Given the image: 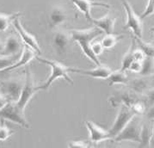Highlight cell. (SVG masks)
I'll return each mask as SVG.
<instances>
[{
  "label": "cell",
  "mask_w": 154,
  "mask_h": 148,
  "mask_svg": "<svg viewBox=\"0 0 154 148\" xmlns=\"http://www.w3.org/2000/svg\"><path fill=\"white\" fill-rule=\"evenodd\" d=\"M70 31L72 33V40L79 43L84 54L96 66H100L101 62L98 60V57L95 55V54L93 53L91 48V44H92L91 42L103 33V30H101L99 28L95 26L90 29H71Z\"/></svg>",
  "instance_id": "cell-1"
},
{
  "label": "cell",
  "mask_w": 154,
  "mask_h": 148,
  "mask_svg": "<svg viewBox=\"0 0 154 148\" xmlns=\"http://www.w3.org/2000/svg\"><path fill=\"white\" fill-rule=\"evenodd\" d=\"M36 59L42 63H44L46 65H48L51 68V74H50L49 78L47 79V81L44 83L42 85L38 86V90H48L55 80L58 79H64L65 80H66L70 84H73V81L72 79V78L69 76L70 73V67H68L66 66H65L64 64H62L60 62L55 61V60H51L48 59H44L42 57L37 56Z\"/></svg>",
  "instance_id": "cell-2"
},
{
  "label": "cell",
  "mask_w": 154,
  "mask_h": 148,
  "mask_svg": "<svg viewBox=\"0 0 154 148\" xmlns=\"http://www.w3.org/2000/svg\"><path fill=\"white\" fill-rule=\"evenodd\" d=\"M142 123L143 121L140 117V116L135 115L128 123V125L124 128V129L113 140L117 143L124 141L140 143Z\"/></svg>",
  "instance_id": "cell-3"
},
{
  "label": "cell",
  "mask_w": 154,
  "mask_h": 148,
  "mask_svg": "<svg viewBox=\"0 0 154 148\" xmlns=\"http://www.w3.org/2000/svg\"><path fill=\"white\" fill-rule=\"evenodd\" d=\"M0 118L18 124L25 128H29V124L24 116V110L19 108L17 102H8L6 105L0 109Z\"/></svg>",
  "instance_id": "cell-4"
},
{
  "label": "cell",
  "mask_w": 154,
  "mask_h": 148,
  "mask_svg": "<svg viewBox=\"0 0 154 148\" xmlns=\"http://www.w3.org/2000/svg\"><path fill=\"white\" fill-rule=\"evenodd\" d=\"M24 78L12 77L0 81V91L10 101L17 102L24 85Z\"/></svg>",
  "instance_id": "cell-5"
},
{
  "label": "cell",
  "mask_w": 154,
  "mask_h": 148,
  "mask_svg": "<svg viewBox=\"0 0 154 148\" xmlns=\"http://www.w3.org/2000/svg\"><path fill=\"white\" fill-rule=\"evenodd\" d=\"M124 10L127 15V21L124 26V29H131L134 35L142 38L143 36V23L141 17L138 16L134 11L132 5L128 0H122Z\"/></svg>",
  "instance_id": "cell-6"
},
{
  "label": "cell",
  "mask_w": 154,
  "mask_h": 148,
  "mask_svg": "<svg viewBox=\"0 0 154 148\" xmlns=\"http://www.w3.org/2000/svg\"><path fill=\"white\" fill-rule=\"evenodd\" d=\"M135 115V113L128 106L124 104L119 106V110L116 120L110 129H109L112 140H114L124 129V128L128 125V123Z\"/></svg>",
  "instance_id": "cell-7"
},
{
  "label": "cell",
  "mask_w": 154,
  "mask_h": 148,
  "mask_svg": "<svg viewBox=\"0 0 154 148\" xmlns=\"http://www.w3.org/2000/svg\"><path fill=\"white\" fill-rule=\"evenodd\" d=\"M24 79V85H23V91L21 93L20 98L17 102V104L18 105L19 108L23 110H25L26 106L29 103L32 97L35 96V94L39 91L38 86H36L35 80L33 79L31 70L29 67L25 71Z\"/></svg>",
  "instance_id": "cell-8"
},
{
  "label": "cell",
  "mask_w": 154,
  "mask_h": 148,
  "mask_svg": "<svg viewBox=\"0 0 154 148\" xmlns=\"http://www.w3.org/2000/svg\"><path fill=\"white\" fill-rule=\"evenodd\" d=\"M140 99V95L134 92L132 90L121 89L113 93L109 101L113 107H118L120 105L124 104L131 108V106Z\"/></svg>",
  "instance_id": "cell-9"
},
{
  "label": "cell",
  "mask_w": 154,
  "mask_h": 148,
  "mask_svg": "<svg viewBox=\"0 0 154 148\" xmlns=\"http://www.w3.org/2000/svg\"><path fill=\"white\" fill-rule=\"evenodd\" d=\"M72 41L71 31L58 29L53 36V46L59 55H64L67 53Z\"/></svg>",
  "instance_id": "cell-10"
},
{
  "label": "cell",
  "mask_w": 154,
  "mask_h": 148,
  "mask_svg": "<svg viewBox=\"0 0 154 148\" xmlns=\"http://www.w3.org/2000/svg\"><path fill=\"white\" fill-rule=\"evenodd\" d=\"M85 125H86L87 129L89 131L90 140L92 143L98 144L101 142L112 140L109 131L99 126L98 124L95 123L92 121H86Z\"/></svg>",
  "instance_id": "cell-11"
},
{
  "label": "cell",
  "mask_w": 154,
  "mask_h": 148,
  "mask_svg": "<svg viewBox=\"0 0 154 148\" xmlns=\"http://www.w3.org/2000/svg\"><path fill=\"white\" fill-rule=\"evenodd\" d=\"M70 72L71 73H78L81 75H85L91 77L93 79H108V78L112 73V70L108 66L105 65H100L97 66V67L91 69V70H85V69H80V68L70 67Z\"/></svg>",
  "instance_id": "cell-12"
},
{
  "label": "cell",
  "mask_w": 154,
  "mask_h": 148,
  "mask_svg": "<svg viewBox=\"0 0 154 148\" xmlns=\"http://www.w3.org/2000/svg\"><path fill=\"white\" fill-rule=\"evenodd\" d=\"M19 18H20V17L16 18L14 20V22H13V25H14L15 29H17V33L19 34L20 37H21L22 40L24 42V43L26 44V45H28L29 47H30L32 49L36 51L37 53L40 54L42 53V50H41V48H40L39 43H38V42H37L36 38L25 29L23 27L22 23H21V21H20V19Z\"/></svg>",
  "instance_id": "cell-13"
},
{
  "label": "cell",
  "mask_w": 154,
  "mask_h": 148,
  "mask_svg": "<svg viewBox=\"0 0 154 148\" xmlns=\"http://www.w3.org/2000/svg\"><path fill=\"white\" fill-rule=\"evenodd\" d=\"M68 18L66 9L61 5H55L50 11L48 15V25L50 29H57L62 25Z\"/></svg>",
  "instance_id": "cell-14"
},
{
  "label": "cell",
  "mask_w": 154,
  "mask_h": 148,
  "mask_svg": "<svg viewBox=\"0 0 154 148\" xmlns=\"http://www.w3.org/2000/svg\"><path fill=\"white\" fill-rule=\"evenodd\" d=\"M75 6L77 7L79 11L85 15L88 21L92 22V17H91V8L92 7H105L107 9H109L110 6L104 3H100V2H95L92 0H71Z\"/></svg>",
  "instance_id": "cell-15"
},
{
  "label": "cell",
  "mask_w": 154,
  "mask_h": 148,
  "mask_svg": "<svg viewBox=\"0 0 154 148\" xmlns=\"http://www.w3.org/2000/svg\"><path fill=\"white\" fill-rule=\"evenodd\" d=\"M37 54H39L36 51H35L34 49H32L30 47H29L28 45L25 44L23 46V48L22 51V54L20 56V58L18 59V60L16 62L14 65H12L11 66L5 69L4 71L0 72H10V71H13L17 68L21 67V66H24L25 65L29 64V62L34 60L35 58H36Z\"/></svg>",
  "instance_id": "cell-16"
},
{
  "label": "cell",
  "mask_w": 154,
  "mask_h": 148,
  "mask_svg": "<svg viewBox=\"0 0 154 148\" xmlns=\"http://www.w3.org/2000/svg\"><path fill=\"white\" fill-rule=\"evenodd\" d=\"M146 77L141 76L140 78H136L132 80L128 81V85L130 90H132L136 94L141 96V95H145L148 90H150L152 87V81L147 80L146 79Z\"/></svg>",
  "instance_id": "cell-17"
},
{
  "label": "cell",
  "mask_w": 154,
  "mask_h": 148,
  "mask_svg": "<svg viewBox=\"0 0 154 148\" xmlns=\"http://www.w3.org/2000/svg\"><path fill=\"white\" fill-rule=\"evenodd\" d=\"M116 18L111 14H106L105 16L97 19H92L93 24L99 28L105 34L115 33V24Z\"/></svg>",
  "instance_id": "cell-18"
},
{
  "label": "cell",
  "mask_w": 154,
  "mask_h": 148,
  "mask_svg": "<svg viewBox=\"0 0 154 148\" xmlns=\"http://www.w3.org/2000/svg\"><path fill=\"white\" fill-rule=\"evenodd\" d=\"M5 45V49L2 52L3 54L6 55H15L22 54L23 46L19 40V38L15 35H11L7 37Z\"/></svg>",
  "instance_id": "cell-19"
},
{
  "label": "cell",
  "mask_w": 154,
  "mask_h": 148,
  "mask_svg": "<svg viewBox=\"0 0 154 148\" xmlns=\"http://www.w3.org/2000/svg\"><path fill=\"white\" fill-rule=\"evenodd\" d=\"M154 121L146 119V122H143L140 131V147H148L150 146L151 140L153 134Z\"/></svg>",
  "instance_id": "cell-20"
},
{
  "label": "cell",
  "mask_w": 154,
  "mask_h": 148,
  "mask_svg": "<svg viewBox=\"0 0 154 148\" xmlns=\"http://www.w3.org/2000/svg\"><path fill=\"white\" fill-rule=\"evenodd\" d=\"M109 79V85L112 86L114 85H128V77L125 71L122 69L112 72L110 76L108 78Z\"/></svg>",
  "instance_id": "cell-21"
},
{
  "label": "cell",
  "mask_w": 154,
  "mask_h": 148,
  "mask_svg": "<svg viewBox=\"0 0 154 148\" xmlns=\"http://www.w3.org/2000/svg\"><path fill=\"white\" fill-rule=\"evenodd\" d=\"M22 16L21 12H16L12 14H5L0 12V31L5 32L8 29L11 23L14 22V20L17 17H20Z\"/></svg>",
  "instance_id": "cell-22"
},
{
  "label": "cell",
  "mask_w": 154,
  "mask_h": 148,
  "mask_svg": "<svg viewBox=\"0 0 154 148\" xmlns=\"http://www.w3.org/2000/svg\"><path fill=\"white\" fill-rule=\"evenodd\" d=\"M122 37H123L122 35H116L115 33L106 34L101 42L103 44L104 49H111L120 42V40Z\"/></svg>",
  "instance_id": "cell-23"
},
{
  "label": "cell",
  "mask_w": 154,
  "mask_h": 148,
  "mask_svg": "<svg viewBox=\"0 0 154 148\" xmlns=\"http://www.w3.org/2000/svg\"><path fill=\"white\" fill-rule=\"evenodd\" d=\"M135 40L134 38L132 40V43L130 45L129 48L127 51V53L125 54V55L123 56V59H122V71H127L128 70L131 63L134 60V49L135 48Z\"/></svg>",
  "instance_id": "cell-24"
},
{
  "label": "cell",
  "mask_w": 154,
  "mask_h": 148,
  "mask_svg": "<svg viewBox=\"0 0 154 148\" xmlns=\"http://www.w3.org/2000/svg\"><path fill=\"white\" fill-rule=\"evenodd\" d=\"M140 74L144 77L152 76L154 74V58L146 56L142 62V68Z\"/></svg>",
  "instance_id": "cell-25"
},
{
  "label": "cell",
  "mask_w": 154,
  "mask_h": 148,
  "mask_svg": "<svg viewBox=\"0 0 154 148\" xmlns=\"http://www.w3.org/2000/svg\"><path fill=\"white\" fill-rule=\"evenodd\" d=\"M134 40H135L136 44L138 47L145 53L146 56L149 57H153L154 58V42H146L142 40V38L136 37L134 35Z\"/></svg>",
  "instance_id": "cell-26"
},
{
  "label": "cell",
  "mask_w": 154,
  "mask_h": 148,
  "mask_svg": "<svg viewBox=\"0 0 154 148\" xmlns=\"http://www.w3.org/2000/svg\"><path fill=\"white\" fill-rule=\"evenodd\" d=\"M20 56H21V54H15V55H6L3 54H0V72L14 65L18 60Z\"/></svg>",
  "instance_id": "cell-27"
},
{
  "label": "cell",
  "mask_w": 154,
  "mask_h": 148,
  "mask_svg": "<svg viewBox=\"0 0 154 148\" xmlns=\"http://www.w3.org/2000/svg\"><path fill=\"white\" fill-rule=\"evenodd\" d=\"M1 119V122H0V141H4L6 140L8 138H10L11 136L14 134V130L11 129L6 123L5 119L0 118Z\"/></svg>",
  "instance_id": "cell-28"
},
{
  "label": "cell",
  "mask_w": 154,
  "mask_h": 148,
  "mask_svg": "<svg viewBox=\"0 0 154 148\" xmlns=\"http://www.w3.org/2000/svg\"><path fill=\"white\" fill-rule=\"evenodd\" d=\"M131 109H133V111L135 113L136 115L141 116L143 114H145L147 107L146 105L145 101L143 99H140V100L136 101L135 103L131 106Z\"/></svg>",
  "instance_id": "cell-29"
},
{
  "label": "cell",
  "mask_w": 154,
  "mask_h": 148,
  "mask_svg": "<svg viewBox=\"0 0 154 148\" xmlns=\"http://www.w3.org/2000/svg\"><path fill=\"white\" fill-rule=\"evenodd\" d=\"M146 103V107L150 108L151 106L154 105V86L152 87L150 90H148L146 93L144 95V99H143Z\"/></svg>",
  "instance_id": "cell-30"
},
{
  "label": "cell",
  "mask_w": 154,
  "mask_h": 148,
  "mask_svg": "<svg viewBox=\"0 0 154 148\" xmlns=\"http://www.w3.org/2000/svg\"><path fill=\"white\" fill-rule=\"evenodd\" d=\"M152 14H154V0H148L146 7L140 17L142 19L146 18L149 16H151Z\"/></svg>",
  "instance_id": "cell-31"
},
{
  "label": "cell",
  "mask_w": 154,
  "mask_h": 148,
  "mask_svg": "<svg viewBox=\"0 0 154 148\" xmlns=\"http://www.w3.org/2000/svg\"><path fill=\"white\" fill-rule=\"evenodd\" d=\"M68 146L71 148H86L90 147V144L85 140H72L69 141Z\"/></svg>",
  "instance_id": "cell-32"
},
{
  "label": "cell",
  "mask_w": 154,
  "mask_h": 148,
  "mask_svg": "<svg viewBox=\"0 0 154 148\" xmlns=\"http://www.w3.org/2000/svg\"><path fill=\"white\" fill-rule=\"evenodd\" d=\"M91 48H92L93 53L95 54V55H97L98 57L99 55H101L103 51H104V48L103 46L102 42H93L91 44Z\"/></svg>",
  "instance_id": "cell-33"
},
{
  "label": "cell",
  "mask_w": 154,
  "mask_h": 148,
  "mask_svg": "<svg viewBox=\"0 0 154 148\" xmlns=\"http://www.w3.org/2000/svg\"><path fill=\"white\" fill-rule=\"evenodd\" d=\"M142 62L143 61L134 60L131 63L129 68H128V71H131L132 72H134V73H140L142 68Z\"/></svg>",
  "instance_id": "cell-34"
},
{
  "label": "cell",
  "mask_w": 154,
  "mask_h": 148,
  "mask_svg": "<svg viewBox=\"0 0 154 148\" xmlns=\"http://www.w3.org/2000/svg\"><path fill=\"white\" fill-rule=\"evenodd\" d=\"M146 57V56L145 54V53L140 48H134V60L143 61Z\"/></svg>",
  "instance_id": "cell-35"
},
{
  "label": "cell",
  "mask_w": 154,
  "mask_h": 148,
  "mask_svg": "<svg viewBox=\"0 0 154 148\" xmlns=\"http://www.w3.org/2000/svg\"><path fill=\"white\" fill-rule=\"evenodd\" d=\"M146 119H148V120L154 121V105L151 106L150 108H148L146 113Z\"/></svg>",
  "instance_id": "cell-36"
},
{
  "label": "cell",
  "mask_w": 154,
  "mask_h": 148,
  "mask_svg": "<svg viewBox=\"0 0 154 148\" xmlns=\"http://www.w3.org/2000/svg\"><path fill=\"white\" fill-rule=\"evenodd\" d=\"M8 102H10V100L7 98L5 94H3L0 91V109L5 106Z\"/></svg>",
  "instance_id": "cell-37"
},
{
  "label": "cell",
  "mask_w": 154,
  "mask_h": 148,
  "mask_svg": "<svg viewBox=\"0 0 154 148\" xmlns=\"http://www.w3.org/2000/svg\"><path fill=\"white\" fill-rule=\"evenodd\" d=\"M5 42H4L1 38H0V52H3L5 49Z\"/></svg>",
  "instance_id": "cell-38"
},
{
  "label": "cell",
  "mask_w": 154,
  "mask_h": 148,
  "mask_svg": "<svg viewBox=\"0 0 154 148\" xmlns=\"http://www.w3.org/2000/svg\"><path fill=\"white\" fill-rule=\"evenodd\" d=\"M150 146H151V147H154V130H153V134H152V140H151V143H150Z\"/></svg>",
  "instance_id": "cell-39"
},
{
  "label": "cell",
  "mask_w": 154,
  "mask_h": 148,
  "mask_svg": "<svg viewBox=\"0 0 154 148\" xmlns=\"http://www.w3.org/2000/svg\"><path fill=\"white\" fill-rule=\"evenodd\" d=\"M152 87L154 86V74L152 75Z\"/></svg>",
  "instance_id": "cell-40"
},
{
  "label": "cell",
  "mask_w": 154,
  "mask_h": 148,
  "mask_svg": "<svg viewBox=\"0 0 154 148\" xmlns=\"http://www.w3.org/2000/svg\"><path fill=\"white\" fill-rule=\"evenodd\" d=\"M151 31H152V32H153V33H154V27L152 28V29H151Z\"/></svg>",
  "instance_id": "cell-41"
}]
</instances>
